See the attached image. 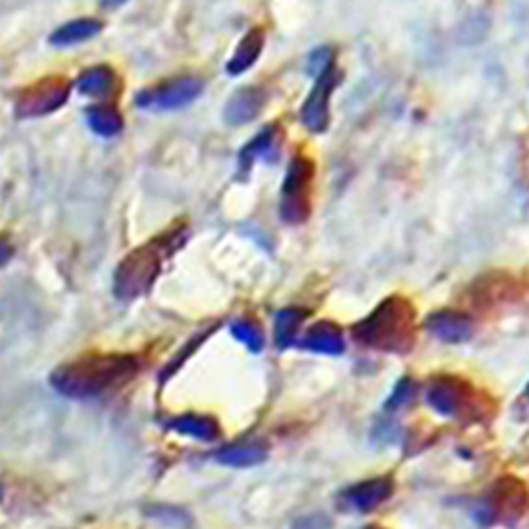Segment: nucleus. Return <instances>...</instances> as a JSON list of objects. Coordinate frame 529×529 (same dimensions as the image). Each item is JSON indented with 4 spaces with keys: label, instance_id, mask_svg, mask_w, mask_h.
I'll return each instance as SVG.
<instances>
[{
    "label": "nucleus",
    "instance_id": "10",
    "mask_svg": "<svg viewBox=\"0 0 529 529\" xmlns=\"http://www.w3.org/2000/svg\"><path fill=\"white\" fill-rule=\"evenodd\" d=\"M427 330L438 339L448 343H460L470 338L472 323L466 315L456 312H438L427 320Z\"/></svg>",
    "mask_w": 529,
    "mask_h": 529
},
{
    "label": "nucleus",
    "instance_id": "23",
    "mask_svg": "<svg viewBox=\"0 0 529 529\" xmlns=\"http://www.w3.org/2000/svg\"><path fill=\"white\" fill-rule=\"evenodd\" d=\"M11 256H12L11 244H8L6 240H3V238H0V266H3V264H6L8 260H11Z\"/></svg>",
    "mask_w": 529,
    "mask_h": 529
},
{
    "label": "nucleus",
    "instance_id": "11",
    "mask_svg": "<svg viewBox=\"0 0 529 529\" xmlns=\"http://www.w3.org/2000/svg\"><path fill=\"white\" fill-rule=\"evenodd\" d=\"M262 108V92L256 87L238 92L234 98L226 105V121L238 126V123H246L258 116Z\"/></svg>",
    "mask_w": 529,
    "mask_h": 529
},
{
    "label": "nucleus",
    "instance_id": "9",
    "mask_svg": "<svg viewBox=\"0 0 529 529\" xmlns=\"http://www.w3.org/2000/svg\"><path fill=\"white\" fill-rule=\"evenodd\" d=\"M299 347L315 353H325V355H339L346 349V341H343V335L338 325L320 321L305 331L302 341H299Z\"/></svg>",
    "mask_w": 529,
    "mask_h": 529
},
{
    "label": "nucleus",
    "instance_id": "1",
    "mask_svg": "<svg viewBox=\"0 0 529 529\" xmlns=\"http://www.w3.org/2000/svg\"><path fill=\"white\" fill-rule=\"evenodd\" d=\"M137 367V359L131 355H87L58 367L50 381L61 395L92 399L129 381Z\"/></svg>",
    "mask_w": 529,
    "mask_h": 529
},
{
    "label": "nucleus",
    "instance_id": "15",
    "mask_svg": "<svg viewBox=\"0 0 529 529\" xmlns=\"http://www.w3.org/2000/svg\"><path fill=\"white\" fill-rule=\"evenodd\" d=\"M389 493H391V482L383 478V480L361 484V486H357L355 490H351L349 500L357 509H371L381 504L383 500L389 498Z\"/></svg>",
    "mask_w": 529,
    "mask_h": 529
},
{
    "label": "nucleus",
    "instance_id": "2",
    "mask_svg": "<svg viewBox=\"0 0 529 529\" xmlns=\"http://www.w3.org/2000/svg\"><path fill=\"white\" fill-rule=\"evenodd\" d=\"M361 346L377 351L407 353L414 343V310L404 297H389L353 328Z\"/></svg>",
    "mask_w": 529,
    "mask_h": 529
},
{
    "label": "nucleus",
    "instance_id": "6",
    "mask_svg": "<svg viewBox=\"0 0 529 529\" xmlns=\"http://www.w3.org/2000/svg\"><path fill=\"white\" fill-rule=\"evenodd\" d=\"M339 84V72L335 68L333 60L321 68V74L317 77L312 94L302 108V121L307 129L321 134L330 126V100L335 85Z\"/></svg>",
    "mask_w": 529,
    "mask_h": 529
},
{
    "label": "nucleus",
    "instance_id": "16",
    "mask_svg": "<svg viewBox=\"0 0 529 529\" xmlns=\"http://www.w3.org/2000/svg\"><path fill=\"white\" fill-rule=\"evenodd\" d=\"M280 143V137H278V129L274 127H268L264 129L258 137H254L248 145L242 149L240 153V167L246 171L248 167L256 161V159H264V157H270L274 153L276 145Z\"/></svg>",
    "mask_w": 529,
    "mask_h": 529
},
{
    "label": "nucleus",
    "instance_id": "21",
    "mask_svg": "<svg viewBox=\"0 0 529 529\" xmlns=\"http://www.w3.org/2000/svg\"><path fill=\"white\" fill-rule=\"evenodd\" d=\"M218 460L232 466H250L264 460V452L260 448H231L218 454Z\"/></svg>",
    "mask_w": 529,
    "mask_h": 529
},
{
    "label": "nucleus",
    "instance_id": "3",
    "mask_svg": "<svg viewBox=\"0 0 529 529\" xmlns=\"http://www.w3.org/2000/svg\"><path fill=\"white\" fill-rule=\"evenodd\" d=\"M187 232L181 226L173 228L165 236H159L141 248L131 252L119 264L113 278V289L121 299H135L143 296L153 286L157 276L161 274L163 262L184 242Z\"/></svg>",
    "mask_w": 529,
    "mask_h": 529
},
{
    "label": "nucleus",
    "instance_id": "8",
    "mask_svg": "<svg viewBox=\"0 0 529 529\" xmlns=\"http://www.w3.org/2000/svg\"><path fill=\"white\" fill-rule=\"evenodd\" d=\"M427 399L436 412L454 417L468 403V387L456 378H438L428 387Z\"/></svg>",
    "mask_w": 529,
    "mask_h": 529
},
{
    "label": "nucleus",
    "instance_id": "13",
    "mask_svg": "<svg viewBox=\"0 0 529 529\" xmlns=\"http://www.w3.org/2000/svg\"><path fill=\"white\" fill-rule=\"evenodd\" d=\"M113 85H116V74H113L108 66H95L85 69L77 79L79 94L90 95V98L108 95L113 90Z\"/></svg>",
    "mask_w": 529,
    "mask_h": 529
},
{
    "label": "nucleus",
    "instance_id": "20",
    "mask_svg": "<svg viewBox=\"0 0 529 529\" xmlns=\"http://www.w3.org/2000/svg\"><path fill=\"white\" fill-rule=\"evenodd\" d=\"M232 335L242 343V346L248 347L250 351L258 353L264 347V338H262V330L256 325L254 321L248 320H240L232 323Z\"/></svg>",
    "mask_w": 529,
    "mask_h": 529
},
{
    "label": "nucleus",
    "instance_id": "5",
    "mask_svg": "<svg viewBox=\"0 0 529 529\" xmlns=\"http://www.w3.org/2000/svg\"><path fill=\"white\" fill-rule=\"evenodd\" d=\"M69 94V84L64 77H44L20 94L16 102V116L38 118L56 111L66 103Z\"/></svg>",
    "mask_w": 529,
    "mask_h": 529
},
{
    "label": "nucleus",
    "instance_id": "18",
    "mask_svg": "<svg viewBox=\"0 0 529 529\" xmlns=\"http://www.w3.org/2000/svg\"><path fill=\"white\" fill-rule=\"evenodd\" d=\"M304 312L302 310H281L276 315V323H274V338H276V346L280 349H286L294 343L299 325L304 321Z\"/></svg>",
    "mask_w": 529,
    "mask_h": 529
},
{
    "label": "nucleus",
    "instance_id": "19",
    "mask_svg": "<svg viewBox=\"0 0 529 529\" xmlns=\"http://www.w3.org/2000/svg\"><path fill=\"white\" fill-rule=\"evenodd\" d=\"M90 127L103 137H111L121 131L123 121L121 116L111 108H90L85 113Z\"/></svg>",
    "mask_w": 529,
    "mask_h": 529
},
{
    "label": "nucleus",
    "instance_id": "17",
    "mask_svg": "<svg viewBox=\"0 0 529 529\" xmlns=\"http://www.w3.org/2000/svg\"><path fill=\"white\" fill-rule=\"evenodd\" d=\"M102 30V24L92 19H82L74 20L66 26H61L60 30L52 34V44H58V46H68V44H77L87 38L95 37Z\"/></svg>",
    "mask_w": 529,
    "mask_h": 529
},
{
    "label": "nucleus",
    "instance_id": "24",
    "mask_svg": "<svg viewBox=\"0 0 529 529\" xmlns=\"http://www.w3.org/2000/svg\"><path fill=\"white\" fill-rule=\"evenodd\" d=\"M369 529H377V527H369Z\"/></svg>",
    "mask_w": 529,
    "mask_h": 529
},
{
    "label": "nucleus",
    "instance_id": "22",
    "mask_svg": "<svg viewBox=\"0 0 529 529\" xmlns=\"http://www.w3.org/2000/svg\"><path fill=\"white\" fill-rule=\"evenodd\" d=\"M412 393H414V383H411L409 378H404V381L399 387H396V391L391 396L389 404H391V407H395V404H401V403L404 404V403H407L411 399Z\"/></svg>",
    "mask_w": 529,
    "mask_h": 529
},
{
    "label": "nucleus",
    "instance_id": "4",
    "mask_svg": "<svg viewBox=\"0 0 529 529\" xmlns=\"http://www.w3.org/2000/svg\"><path fill=\"white\" fill-rule=\"evenodd\" d=\"M312 173V163L305 157H296L289 165L280 202L281 218L289 224H302L310 216Z\"/></svg>",
    "mask_w": 529,
    "mask_h": 529
},
{
    "label": "nucleus",
    "instance_id": "7",
    "mask_svg": "<svg viewBox=\"0 0 529 529\" xmlns=\"http://www.w3.org/2000/svg\"><path fill=\"white\" fill-rule=\"evenodd\" d=\"M202 92V82L197 77H176L159 84L137 95V105L145 110H175L191 103Z\"/></svg>",
    "mask_w": 529,
    "mask_h": 529
},
{
    "label": "nucleus",
    "instance_id": "14",
    "mask_svg": "<svg viewBox=\"0 0 529 529\" xmlns=\"http://www.w3.org/2000/svg\"><path fill=\"white\" fill-rule=\"evenodd\" d=\"M179 435H187L197 440H215L218 436V428L213 419L200 417V414H184V417L175 419L169 425Z\"/></svg>",
    "mask_w": 529,
    "mask_h": 529
},
{
    "label": "nucleus",
    "instance_id": "12",
    "mask_svg": "<svg viewBox=\"0 0 529 529\" xmlns=\"http://www.w3.org/2000/svg\"><path fill=\"white\" fill-rule=\"evenodd\" d=\"M262 44H264V34L260 28H254L246 34L244 40L240 42V46L236 48L234 56L231 58V61H228L226 66L228 72L236 76V74H242L244 69H248L256 61V58L260 56Z\"/></svg>",
    "mask_w": 529,
    "mask_h": 529
}]
</instances>
